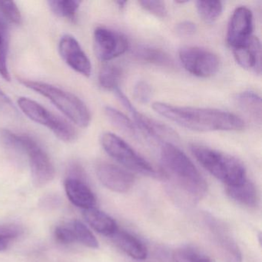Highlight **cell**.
Segmentation results:
<instances>
[{"label": "cell", "instance_id": "obj_17", "mask_svg": "<svg viewBox=\"0 0 262 262\" xmlns=\"http://www.w3.org/2000/svg\"><path fill=\"white\" fill-rule=\"evenodd\" d=\"M83 216L93 229L103 235L111 237L119 228L113 217L94 207L84 210Z\"/></svg>", "mask_w": 262, "mask_h": 262}, {"label": "cell", "instance_id": "obj_1", "mask_svg": "<svg viewBox=\"0 0 262 262\" xmlns=\"http://www.w3.org/2000/svg\"><path fill=\"white\" fill-rule=\"evenodd\" d=\"M164 176L171 182L176 198L194 204L206 194L208 185L191 159L173 143L164 142L161 148Z\"/></svg>", "mask_w": 262, "mask_h": 262}, {"label": "cell", "instance_id": "obj_20", "mask_svg": "<svg viewBox=\"0 0 262 262\" xmlns=\"http://www.w3.org/2000/svg\"><path fill=\"white\" fill-rule=\"evenodd\" d=\"M135 58L145 63L152 64L156 67L172 68L174 61L169 55L160 49L151 47H138L133 51Z\"/></svg>", "mask_w": 262, "mask_h": 262}, {"label": "cell", "instance_id": "obj_3", "mask_svg": "<svg viewBox=\"0 0 262 262\" xmlns=\"http://www.w3.org/2000/svg\"><path fill=\"white\" fill-rule=\"evenodd\" d=\"M0 136L7 146L26 153L28 156L32 178L36 186H43L53 180L54 166L50 156L34 138L7 129L1 130Z\"/></svg>", "mask_w": 262, "mask_h": 262}, {"label": "cell", "instance_id": "obj_19", "mask_svg": "<svg viewBox=\"0 0 262 262\" xmlns=\"http://www.w3.org/2000/svg\"><path fill=\"white\" fill-rule=\"evenodd\" d=\"M234 102L239 108L254 122L260 124L262 119L261 99L253 92H242L234 96Z\"/></svg>", "mask_w": 262, "mask_h": 262}, {"label": "cell", "instance_id": "obj_23", "mask_svg": "<svg viewBox=\"0 0 262 262\" xmlns=\"http://www.w3.org/2000/svg\"><path fill=\"white\" fill-rule=\"evenodd\" d=\"M122 70L120 67L113 64L104 66L99 75V85L103 90L115 91L119 88V82L122 79Z\"/></svg>", "mask_w": 262, "mask_h": 262}, {"label": "cell", "instance_id": "obj_7", "mask_svg": "<svg viewBox=\"0 0 262 262\" xmlns=\"http://www.w3.org/2000/svg\"><path fill=\"white\" fill-rule=\"evenodd\" d=\"M101 144L110 157L125 168L144 176L151 177L161 176L149 162H147L125 141L116 135L111 133H104L101 137Z\"/></svg>", "mask_w": 262, "mask_h": 262}, {"label": "cell", "instance_id": "obj_25", "mask_svg": "<svg viewBox=\"0 0 262 262\" xmlns=\"http://www.w3.org/2000/svg\"><path fill=\"white\" fill-rule=\"evenodd\" d=\"M47 4L53 14L58 17L73 20L81 2L77 0H50Z\"/></svg>", "mask_w": 262, "mask_h": 262}, {"label": "cell", "instance_id": "obj_12", "mask_svg": "<svg viewBox=\"0 0 262 262\" xmlns=\"http://www.w3.org/2000/svg\"><path fill=\"white\" fill-rule=\"evenodd\" d=\"M253 15L249 9L240 7L231 16L227 31V42L233 49L240 47L251 37Z\"/></svg>", "mask_w": 262, "mask_h": 262}, {"label": "cell", "instance_id": "obj_36", "mask_svg": "<svg viewBox=\"0 0 262 262\" xmlns=\"http://www.w3.org/2000/svg\"><path fill=\"white\" fill-rule=\"evenodd\" d=\"M117 4H119V7L123 8V7H125V4H127V2L126 1H119V2H117Z\"/></svg>", "mask_w": 262, "mask_h": 262}, {"label": "cell", "instance_id": "obj_26", "mask_svg": "<svg viewBox=\"0 0 262 262\" xmlns=\"http://www.w3.org/2000/svg\"><path fill=\"white\" fill-rule=\"evenodd\" d=\"M196 8L202 20L211 24L220 17L223 5L220 1H197Z\"/></svg>", "mask_w": 262, "mask_h": 262}, {"label": "cell", "instance_id": "obj_10", "mask_svg": "<svg viewBox=\"0 0 262 262\" xmlns=\"http://www.w3.org/2000/svg\"><path fill=\"white\" fill-rule=\"evenodd\" d=\"M93 42L96 56L103 62L122 56L129 48V42L124 35L105 27L96 29Z\"/></svg>", "mask_w": 262, "mask_h": 262}, {"label": "cell", "instance_id": "obj_28", "mask_svg": "<svg viewBox=\"0 0 262 262\" xmlns=\"http://www.w3.org/2000/svg\"><path fill=\"white\" fill-rule=\"evenodd\" d=\"M72 229L74 233L76 241L90 248H99V242L94 234L80 221L76 220L73 222Z\"/></svg>", "mask_w": 262, "mask_h": 262}, {"label": "cell", "instance_id": "obj_34", "mask_svg": "<svg viewBox=\"0 0 262 262\" xmlns=\"http://www.w3.org/2000/svg\"><path fill=\"white\" fill-rule=\"evenodd\" d=\"M176 33L182 37H188L192 36L197 30L195 24L191 21H183L176 26Z\"/></svg>", "mask_w": 262, "mask_h": 262}, {"label": "cell", "instance_id": "obj_8", "mask_svg": "<svg viewBox=\"0 0 262 262\" xmlns=\"http://www.w3.org/2000/svg\"><path fill=\"white\" fill-rule=\"evenodd\" d=\"M179 59L185 70L197 77H211L220 67L217 55L201 47H183L179 51Z\"/></svg>", "mask_w": 262, "mask_h": 262}, {"label": "cell", "instance_id": "obj_30", "mask_svg": "<svg viewBox=\"0 0 262 262\" xmlns=\"http://www.w3.org/2000/svg\"><path fill=\"white\" fill-rule=\"evenodd\" d=\"M139 4H140L141 7L145 10L151 14L157 16L159 18H165L168 14V10H167L166 6L165 4L162 1H139Z\"/></svg>", "mask_w": 262, "mask_h": 262}, {"label": "cell", "instance_id": "obj_18", "mask_svg": "<svg viewBox=\"0 0 262 262\" xmlns=\"http://www.w3.org/2000/svg\"><path fill=\"white\" fill-rule=\"evenodd\" d=\"M227 194L237 203L253 208L258 205L257 188L248 179L238 185L226 187Z\"/></svg>", "mask_w": 262, "mask_h": 262}, {"label": "cell", "instance_id": "obj_24", "mask_svg": "<svg viewBox=\"0 0 262 262\" xmlns=\"http://www.w3.org/2000/svg\"><path fill=\"white\" fill-rule=\"evenodd\" d=\"M105 113L108 121L118 129L128 136H136L137 132H136V125L125 114L111 106L105 107Z\"/></svg>", "mask_w": 262, "mask_h": 262}, {"label": "cell", "instance_id": "obj_4", "mask_svg": "<svg viewBox=\"0 0 262 262\" xmlns=\"http://www.w3.org/2000/svg\"><path fill=\"white\" fill-rule=\"evenodd\" d=\"M191 150L198 162L226 187L246 180L245 166L236 158L204 145H191Z\"/></svg>", "mask_w": 262, "mask_h": 262}, {"label": "cell", "instance_id": "obj_22", "mask_svg": "<svg viewBox=\"0 0 262 262\" xmlns=\"http://www.w3.org/2000/svg\"><path fill=\"white\" fill-rule=\"evenodd\" d=\"M9 41L8 27L0 16V76L7 82L11 80L8 67Z\"/></svg>", "mask_w": 262, "mask_h": 262}, {"label": "cell", "instance_id": "obj_13", "mask_svg": "<svg viewBox=\"0 0 262 262\" xmlns=\"http://www.w3.org/2000/svg\"><path fill=\"white\" fill-rule=\"evenodd\" d=\"M96 174L104 186L115 192H127L134 184L135 179L133 174L108 162L98 164Z\"/></svg>", "mask_w": 262, "mask_h": 262}, {"label": "cell", "instance_id": "obj_14", "mask_svg": "<svg viewBox=\"0 0 262 262\" xmlns=\"http://www.w3.org/2000/svg\"><path fill=\"white\" fill-rule=\"evenodd\" d=\"M234 59L240 67L260 74L261 70V51L259 39L251 36L243 45L233 49Z\"/></svg>", "mask_w": 262, "mask_h": 262}, {"label": "cell", "instance_id": "obj_35", "mask_svg": "<svg viewBox=\"0 0 262 262\" xmlns=\"http://www.w3.org/2000/svg\"><path fill=\"white\" fill-rule=\"evenodd\" d=\"M0 108H7V110L15 111V107L12 102L11 99L6 95V93L0 89Z\"/></svg>", "mask_w": 262, "mask_h": 262}, {"label": "cell", "instance_id": "obj_27", "mask_svg": "<svg viewBox=\"0 0 262 262\" xmlns=\"http://www.w3.org/2000/svg\"><path fill=\"white\" fill-rule=\"evenodd\" d=\"M174 262H211L205 254L191 246L178 248L173 254Z\"/></svg>", "mask_w": 262, "mask_h": 262}, {"label": "cell", "instance_id": "obj_9", "mask_svg": "<svg viewBox=\"0 0 262 262\" xmlns=\"http://www.w3.org/2000/svg\"><path fill=\"white\" fill-rule=\"evenodd\" d=\"M114 92L118 99L131 114L136 123L135 125H137L148 136L154 139L165 141V142H170V143H172L171 142L179 139V136L172 128L138 111L120 89L118 88Z\"/></svg>", "mask_w": 262, "mask_h": 262}, {"label": "cell", "instance_id": "obj_5", "mask_svg": "<svg viewBox=\"0 0 262 262\" xmlns=\"http://www.w3.org/2000/svg\"><path fill=\"white\" fill-rule=\"evenodd\" d=\"M23 85L47 98L77 126L86 128L91 122V114L83 101L70 92L39 81L21 80Z\"/></svg>", "mask_w": 262, "mask_h": 262}, {"label": "cell", "instance_id": "obj_11", "mask_svg": "<svg viewBox=\"0 0 262 262\" xmlns=\"http://www.w3.org/2000/svg\"><path fill=\"white\" fill-rule=\"evenodd\" d=\"M59 52L62 60L72 70L85 77L91 76V61L76 38L70 35L62 36L59 42Z\"/></svg>", "mask_w": 262, "mask_h": 262}, {"label": "cell", "instance_id": "obj_32", "mask_svg": "<svg viewBox=\"0 0 262 262\" xmlns=\"http://www.w3.org/2000/svg\"><path fill=\"white\" fill-rule=\"evenodd\" d=\"M22 229L16 225H0V240L8 242L19 237Z\"/></svg>", "mask_w": 262, "mask_h": 262}, {"label": "cell", "instance_id": "obj_6", "mask_svg": "<svg viewBox=\"0 0 262 262\" xmlns=\"http://www.w3.org/2000/svg\"><path fill=\"white\" fill-rule=\"evenodd\" d=\"M17 104L25 116L36 123L48 128L59 140L64 142L76 140L77 133L74 127L65 119L49 111L41 104L27 97H19Z\"/></svg>", "mask_w": 262, "mask_h": 262}, {"label": "cell", "instance_id": "obj_29", "mask_svg": "<svg viewBox=\"0 0 262 262\" xmlns=\"http://www.w3.org/2000/svg\"><path fill=\"white\" fill-rule=\"evenodd\" d=\"M0 13L3 18L10 24L19 25L22 23V14L16 3L13 1H0Z\"/></svg>", "mask_w": 262, "mask_h": 262}, {"label": "cell", "instance_id": "obj_31", "mask_svg": "<svg viewBox=\"0 0 262 262\" xmlns=\"http://www.w3.org/2000/svg\"><path fill=\"white\" fill-rule=\"evenodd\" d=\"M134 97L139 103H148L151 97V86L145 81H139L134 87Z\"/></svg>", "mask_w": 262, "mask_h": 262}, {"label": "cell", "instance_id": "obj_33", "mask_svg": "<svg viewBox=\"0 0 262 262\" xmlns=\"http://www.w3.org/2000/svg\"><path fill=\"white\" fill-rule=\"evenodd\" d=\"M54 234L56 240L62 244H71L76 241L73 229L67 227H56Z\"/></svg>", "mask_w": 262, "mask_h": 262}, {"label": "cell", "instance_id": "obj_16", "mask_svg": "<svg viewBox=\"0 0 262 262\" xmlns=\"http://www.w3.org/2000/svg\"><path fill=\"white\" fill-rule=\"evenodd\" d=\"M115 245L123 252L136 260H144L148 255L146 247L137 237L123 230L117 231L111 236Z\"/></svg>", "mask_w": 262, "mask_h": 262}, {"label": "cell", "instance_id": "obj_15", "mask_svg": "<svg viewBox=\"0 0 262 262\" xmlns=\"http://www.w3.org/2000/svg\"><path fill=\"white\" fill-rule=\"evenodd\" d=\"M64 185L67 197L73 205L84 210L96 205V196L85 181L67 178Z\"/></svg>", "mask_w": 262, "mask_h": 262}, {"label": "cell", "instance_id": "obj_21", "mask_svg": "<svg viewBox=\"0 0 262 262\" xmlns=\"http://www.w3.org/2000/svg\"><path fill=\"white\" fill-rule=\"evenodd\" d=\"M217 242L223 251L225 262H242V253L235 242L230 237L225 228L213 221L210 224Z\"/></svg>", "mask_w": 262, "mask_h": 262}, {"label": "cell", "instance_id": "obj_2", "mask_svg": "<svg viewBox=\"0 0 262 262\" xmlns=\"http://www.w3.org/2000/svg\"><path fill=\"white\" fill-rule=\"evenodd\" d=\"M152 108L168 120L192 131H239L245 128L238 116L222 110L178 106L160 102H154Z\"/></svg>", "mask_w": 262, "mask_h": 262}]
</instances>
